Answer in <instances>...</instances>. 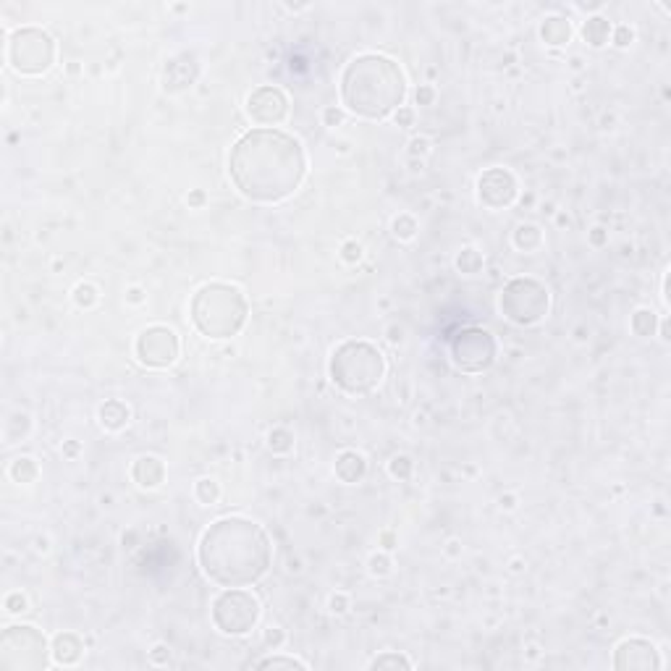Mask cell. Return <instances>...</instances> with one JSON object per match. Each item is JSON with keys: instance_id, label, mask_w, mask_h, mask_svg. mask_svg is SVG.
Instances as JSON below:
<instances>
[{"instance_id": "obj_18", "label": "cell", "mask_w": 671, "mask_h": 671, "mask_svg": "<svg viewBox=\"0 0 671 671\" xmlns=\"http://www.w3.org/2000/svg\"><path fill=\"white\" fill-rule=\"evenodd\" d=\"M572 24L567 16H546L540 24V40L551 47H564L572 42Z\"/></svg>"}, {"instance_id": "obj_10", "label": "cell", "mask_w": 671, "mask_h": 671, "mask_svg": "<svg viewBox=\"0 0 671 671\" xmlns=\"http://www.w3.org/2000/svg\"><path fill=\"white\" fill-rule=\"evenodd\" d=\"M498 354V343L491 330L485 328H462L451 339V362L456 370L467 375H478L491 370Z\"/></svg>"}, {"instance_id": "obj_31", "label": "cell", "mask_w": 671, "mask_h": 671, "mask_svg": "<svg viewBox=\"0 0 671 671\" xmlns=\"http://www.w3.org/2000/svg\"><path fill=\"white\" fill-rule=\"evenodd\" d=\"M393 234H396V239H404V241L412 239L417 234V221L412 215H399L393 221Z\"/></svg>"}, {"instance_id": "obj_41", "label": "cell", "mask_w": 671, "mask_h": 671, "mask_svg": "<svg viewBox=\"0 0 671 671\" xmlns=\"http://www.w3.org/2000/svg\"><path fill=\"white\" fill-rule=\"evenodd\" d=\"M409 155H428V139H412V145H409Z\"/></svg>"}, {"instance_id": "obj_30", "label": "cell", "mask_w": 671, "mask_h": 671, "mask_svg": "<svg viewBox=\"0 0 671 671\" xmlns=\"http://www.w3.org/2000/svg\"><path fill=\"white\" fill-rule=\"evenodd\" d=\"M370 669H412V663L399 653H383V656L373 658Z\"/></svg>"}, {"instance_id": "obj_38", "label": "cell", "mask_w": 671, "mask_h": 671, "mask_svg": "<svg viewBox=\"0 0 671 671\" xmlns=\"http://www.w3.org/2000/svg\"><path fill=\"white\" fill-rule=\"evenodd\" d=\"M323 121H326V126H339L343 121V113L336 108V105H328L326 110H323Z\"/></svg>"}, {"instance_id": "obj_25", "label": "cell", "mask_w": 671, "mask_h": 671, "mask_svg": "<svg viewBox=\"0 0 671 671\" xmlns=\"http://www.w3.org/2000/svg\"><path fill=\"white\" fill-rule=\"evenodd\" d=\"M456 270H462L467 276H475L483 270V254L478 249H472V247H467L462 252L456 254Z\"/></svg>"}, {"instance_id": "obj_26", "label": "cell", "mask_w": 671, "mask_h": 671, "mask_svg": "<svg viewBox=\"0 0 671 671\" xmlns=\"http://www.w3.org/2000/svg\"><path fill=\"white\" fill-rule=\"evenodd\" d=\"M268 446L276 454H289L294 448V435H291V430H286V428H276V430L268 432Z\"/></svg>"}, {"instance_id": "obj_37", "label": "cell", "mask_w": 671, "mask_h": 671, "mask_svg": "<svg viewBox=\"0 0 671 671\" xmlns=\"http://www.w3.org/2000/svg\"><path fill=\"white\" fill-rule=\"evenodd\" d=\"M393 121H396L399 126H404V129H409V126L415 123V110H412V108H404V105H402V108L393 113Z\"/></svg>"}, {"instance_id": "obj_14", "label": "cell", "mask_w": 671, "mask_h": 671, "mask_svg": "<svg viewBox=\"0 0 671 671\" xmlns=\"http://www.w3.org/2000/svg\"><path fill=\"white\" fill-rule=\"evenodd\" d=\"M663 666L658 656V648L650 640L632 637V640L619 642L613 653V669L619 671H656Z\"/></svg>"}, {"instance_id": "obj_39", "label": "cell", "mask_w": 671, "mask_h": 671, "mask_svg": "<svg viewBox=\"0 0 671 671\" xmlns=\"http://www.w3.org/2000/svg\"><path fill=\"white\" fill-rule=\"evenodd\" d=\"M168 658H171V650L165 645H158L155 650H149V661L152 663H168Z\"/></svg>"}, {"instance_id": "obj_16", "label": "cell", "mask_w": 671, "mask_h": 671, "mask_svg": "<svg viewBox=\"0 0 671 671\" xmlns=\"http://www.w3.org/2000/svg\"><path fill=\"white\" fill-rule=\"evenodd\" d=\"M333 469H336V478L341 480V483L354 485V483H359V480L367 475V462H365V456L357 454V451H341L336 456Z\"/></svg>"}, {"instance_id": "obj_8", "label": "cell", "mask_w": 671, "mask_h": 671, "mask_svg": "<svg viewBox=\"0 0 671 671\" xmlns=\"http://www.w3.org/2000/svg\"><path fill=\"white\" fill-rule=\"evenodd\" d=\"M0 663L11 671H40L47 666L45 635L29 624L8 626L0 637Z\"/></svg>"}, {"instance_id": "obj_5", "label": "cell", "mask_w": 671, "mask_h": 671, "mask_svg": "<svg viewBox=\"0 0 671 671\" xmlns=\"http://www.w3.org/2000/svg\"><path fill=\"white\" fill-rule=\"evenodd\" d=\"M330 380L349 396H365L380 386L386 375V357L370 341H343L328 365Z\"/></svg>"}, {"instance_id": "obj_11", "label": "cell", "mask_w": 671, "mask_h": 671, "mask_svg": "<svg viewBox=\"0 0 671 671\" xmlns=\"http://www.w3.org/2000/svg\"><path fill=\"white\" fill-rule=\"evenodd\" d=\"M134 352L145 367L163 370L179 359V336L168 326H149L136 336Z\"/></svg>"}, {"instance_id": "obj_24", "label": "cell", "mask_w": 671, "mask_h": 671, "mask_svg": "<svg viewBox=\"0 0 671 671\" xmlns=\"http://www.w3.org/2000/svg\"><path fill=\"white\" fill-rule=\"evenodd\" d=\"M629 326L635 330V336H642V339L645 336H653L656 333V313L642 307V310H637V313L632 315V323Z\"/></svg>"}, {"instance_id": "obj_29", "label": "cell", "mask_w": 671, "mask_h": 671, "mask_svg": "<svg viewBox=\"0 0 671 671\" xmlns=\"http://www.w3.org/2000/svg\"><path fill=\"white\" fill-rule=\"evenodd\" d=\"M412 469H415V462H412L409 456H404V454L393 456V459L388 462V472H391V478H396V480H409L412 478Z\"/></svg>"}, {"instance_id": "obj_21", "label": "cell", "mask_w": 671, "mask_h": 671, "mask_svg": "<svg viewBox=\"0 0 671 671\" xmlns=\"http://www.w3.org/2000/svg\"><path fill=\"white\" fill-rule=\"evenodd\" d=\"M611 37V21L606 16H590L582 24V40L590 47H603Z\"/></svg>"}, {"instance_id": "obj_47", "label": "cell", "mask_w": 671, "mask_h": 671, "mask_svg": "<svg viewBox=\"0 0 671 671\" xmlns=\"http://www.w3.org/2000/svg\"><path fill=\"white\" fill-rule=\"evenodd\" d=\"M189 202H192V205H199V202H202V194H199V192L192 194V197H189Z\"/></svg>"}, {"instance_id": "obj_44", "label": "cell", "mask_w": 671, "mask_h": 671, "mask_svg": "<svg viewBox=\"0 0 671 671\" xmlns=\"http://www.w3.org/2000/svg\"><path fill=\"white\" fill-rule=\"evenodd\" d=\"M590 241L600 247V244L606 241V231H603V228H593V231H590Z\"/></svg>"}, {"instance_id": "obj_45", "label": "cell", "mask_w": 671, "mask_h": 671, "mask_svg": "<svg viewBox=\"0 0 671 671\" xmlns=\"http://www.w3.org/2000/svg\"><path fill=\"white\" fill-rule=\"evenodd\" d=\"M63 454H66V456H76V454H79V443H74V441H69V443L63 446Z\"/></svg>"}, {"instance_id": "obj_48", "label": "cell", "mask_w": 671, "mask_h": 671, "mask_svg": "<svg viewBox=\"0 0 671 671\" xmlns=\"http://www.w3.org/2000/svg\"><path fill=\"white\" fill-rule=\"evenodd\" d=\"M661 333H663V339L669 341V323H666V320H663V326H661Z\"/></svg>"}, {"instance_id": "obj_27", "label": "cell", "mask_w": 671, "mask_h": 671, "mask_svg": "<svg viewBox=\"0 0 671 671\" xmlns=\"http://www.w3.org/2000/svg\"><path fill=\"white\" fill-rule=\"evenodd\" d=\"M254 669H307V663L299 661V658H291V656H270V658L257 661Z\"/></svg>"}, {"instance_id": "obj_15", "label": "cell", "mask_w": 671, "mask_h": 671, "mask_svg": "<svg viewBox=\"0 0 671 671\" xmlns=\"http://www.w3.org/2000/svg\"><path fill=\"white\" fill-rule=\"evenodd\" d=\"M197 74H199V63H197L192 53L173 56L163 69V90L171 92V95L189 90L197 82Z\"/></svg>"}, {"instance_id": "obj_20", "label": "cell", "mask_w": 671, "mask_h": 671, "mask_svg": "<svg viewBox=\"0 0 671 671\" xmlns=\"http://www.w3.org/2000/svg\"><path fill=\"white\" fill-rule=\"evenodd\" d=\"M97 417H100V425H103L105 430H123V428L129 425L132 412H129V406H126L123 402L110 399V402H105L103 406H100Z\"/></svg>"}, {"instance_id": "obj_40", "label": "cell", "mask_w": 671, "mask_h": 671, "mask_svg": "<svg viewBox=\"0 0 671 671\" xmlns=\"http://www.w3.org/2000/svg\"><path fill=\"white\" fill-rule=\"evenodd\" d=\"M346 606H349V598L341 596V593L330 598V611H333V613H343V611H346Z\"/></svg>"}, {"instance_id": "obj_4", "label": "cell", "mask_w": 671, "mask_h": 671, "mask_svg": "<svg viewBox=\"0 0 671 671\" xmlns=\"http://www.w3.org/2000/svg\"><path fill=\"white\" fill-rule=\"evenodd\" d=\"M249 315L247 297L231 284H205L192 299V323L208 339L236 336Z\"/></svg>"}, {"instance_id": "obj_12", "label": "cell", "mask_w": 671, "mask_h": 671, "mask_svg": "<svg viewBox=\"0 0 671 671\" xmlns=\"http://www.w3.org/2000/svg\"><path fill=\"white\" fill-rule=\"evenodd\" d=\"M247 113L263 129H273V126L284 123L286 116H289V97L281 87H260L249 95Z\"/></svg>"}, {"instance_id": "obj_36", "label": "cell", "mask_w": 671, "mask_h": 671, "mask_svg": "<svg viewBox=\"0 0 671 671\" xmlns=\"http://www.w3.org/2000/svg\"><path fill=\"white\" fill-rule=\"evenodd\" d=\"M632 40H635V32L629 29V27H616L613 29V45L616 47H626Z\"/></svg>"}, {"instance_id": "obj_42", "label": "cell", "mask_w": 671, "mask_h": 671, "mask_svg": "<svg viewBox=\"0 0 671 671\" xmlns=\"http://www.w3.org/2000/svg\"><path fill=\"white\" fill-rule=\"evenodd\" d=\"M435 100V90L432 87H419L417 90V103L419 105H430Z\"/></svg>"}, {"instance_id": "obj_35", "label": "cell", "mask_w": 671, "mask_h": 671, "mask_svg": "<svg viewBox=\"0 0 671 671\" xmlns=\"http://www.w3.org/2000/svg\"><path fill=\"white\" fill-rule=\"evenodd\" d=\"M341 257L346 263H359L362 260V247H359L357 241H346L341 247Z\"/></svg>"}, {"instance_id": "obj_3", "label": "cell", "mask_w": 671, "mask_h": 671, "mask_svg": "<svg viewBox=\"0 0 671 671\" xmlns=\"http://www.w3.org/2000/svg\"><path fill=\"white\" fill-rule=\"evenodd\" d=\"M406 97V82L396 60L365 53L341 74V103L359 119L380 121L396 113Z\"/></svg>"}, {"instance_id": "obj_7", "label": "cell", "mask_w": 671, "mask_h": 671, "mask_svg": "<svg viewBox=\"0 0 671 671\" xmlns=\"http://www.w3.org/2000/svg\"><path fill=\"white\" fill-rule=\"evenodd\" d=\"M498 307H501V313L509 323L527 328V326L540 323L548 315L551 294L535 278H511L501 291Z\"/></svg>"}, {"instance_id": "obj_32", "label": "cell", "mask_w": 671, "mask_h": 671, "mask_svg": "<svg viewBox=\"0 0 671 671\" xmlns=\"http://www.w3.org/2000/svg\"><path fill=\"white\" fill-rule=\"evenodd\" d=\"M74 302L79 307L90 310V307H95V302H97V289L92 284H79L74 289Z\"/></svg>"}, {"instance_id": "obj_23", "label": "cell", "mask_w": 671, "mask_h": 671, "mask_svg": "<svg viewBox=\"0 0 671 671\" xmlns=\"http://www.w3.org/2000/svg\"><path fill=\"white\" fill-rule=\"evenodd\" d=\"M37 475H40V467H37V462L29 459V456H19V459H14V464H11V478H14L16 483L29 485V483L37 480Z\"/></svg>"}, {"instance_id": "obj_46", "label": "cell", "mask_w": 671, "mask_h": 671, "mask_svg": "<svg viewBox=\"0 0 671 671\" xmlns=\"http://www.w3.org/2000/svg\"><path fill=\"white\" fill-rule=\"evenodd\" d=\"M501 507L511 509V507H514V498H511V496H507V498H501Z\"/></svg>"}, {"instance_id": "obj_28", "label": "cell", "mask_w": 671, "mask_h": 671, "mask_svg": "<svg viewBox=\"0 0 671 671\" xmlns=\"http://www.w3.org/2000/svg\"><path fill=\"white\" fill-rule=\"evenodd\" d=\"M194 496L199 498V504H215L218 498H221V488H218V483L210 478H202L197 485H194Z\"/></svg>"}, {"instance_id": "obj_13", "label": "cell", "mask_w": 671, "mask_h": 671, "mask_svg": "<svg viewBox=\"0 0 671 671\" xmlns=\"http://www.w3.org/2000/svg\"><path fill=\"white\" fill-rule=\"evenodd\" d=\"M517 179L507 168H491L478 179V199L491 210H504L517 199Z\"/></svg>"}, {"instance_id": "obj_43", "label": "cell", "mask_w": 671, "mask_h": 671, "mask_svg": "<svg viewBox=\"0 0 671 671\" xmlns=\"http://www.w3.org/2000/svg\"><path fill=\"white\" fill-rule=\"evenodd\" d=\"M281 640H284V635H281L278 629H270L268 635H265V642H268V645H273V648H276V645H281Z\"/></svg>"}, {"instance_id": "obj_22", "label": "cell", "mask_w": 671, "mask_h": 671, "mask_svg": "<svg viewBox=\"0 0 671 671\" xmlns=\"http://www.w3.org/2000/svg\"><path fill=\"white\" fill-rule=\"evenodd\" d=\"M543 241V231L537 228L535 223H522L517 225L514 231V247L522 249V252H530V249H537Z\"/></svg>"}, {"instance_id": "obj_9", "label": "cell", "mask_w": 671, "mask_h": 671, "mask_svg": "<svg viewBox=\"0 0 671 671\" xmlns=\"http://www.w3.org/2000/svg\"><path fill=\"white\" fill-rule=\"evenodd\" d=\"M260 619V600L244 587H225L212 600V624L218 632L241 637L252 632Z\"/></svg>"}, {"instance_id": "obj_34", "label": "cell", "mask_w": 671, "mask_h": 671, "mask_svg": "<svg viewBox=\"0 0 671 671\" xmlns=\"http://www.w3.org/2000/svg\"><path fill=\"white\" fill-rule=\"evenodd\" d=\"M370 572H373L375 577H383V574H388V572H391V561H388V556H383V553L373 556V559H370Z\"/></svg>"}, {"instance_id": "obj_2", "label": "cell", "mask_w": 671, "mask_h": 671, "mask_svg": "<svg viewBox=\"0 0 671 671\" xmlns=\"http://www.w3.org/2000/svg\"><path fill=\"white\" fill-rule=\"evenodd\" d=\"M199 567L218 587H247L260 582L273 564V543L252 520L223 517L199 537Z\"/></svg>"}, {"instance_id": "obj_1", "label": "cell", "mask_w": 671, "mask_h": 671, "mask_svg": "<svg viewBox=\"0 0 671 671\" xmlns=\"http://www.w3.org/2000/svg\"><path fill=\"white\" fill-rule=\"evenodd\" d=\"M228 173L241 197L260 205L284 202L307 176V155L286 132L252 129L231 147Z\"/></svg>"}, {"instance_id": "obj_17", "label": "cell", "mask_w": 671, "mask_h": 671, "mask_svg": "<svg viewBox=\"0 0 671 671\" xmlns=\"http://www.w3.org/2000/svg\"><path fill=\"white\" fill-rule=\"evenodd\" d=\"M132 478L139 488H158L165 478V464L158 456H139L132 467Z\"/></svg>"}, {"instance_id": "obj_33", "label": "cell", "mask_w": 671, "mask_h": 671, "mask_svg": "<svg viewBox=\"0 0 671 671\" xmlns=\"http://www.w3.org/2000/svg\"><path fill=\"white\" fill-rule=\"evenodd\" d=\"M5 611H8V613H24V611H27V598L21 596V593H11V596H5Z\"/></svg>"}, {"instance_id": "obj_19", "label": "cell", "mask_w": 671, "mask_h": 671, "mask_svg": "<svg viewBox=\"0 0 671 671\" xmlns=\"http://www.w3.org/2000/svg\"><path fill=\"white\" fill-rule=\"evenodd\" d=\"M84 653V642L79 635L74 632H60L56 635V640H53V658H56V663H63V666H71L76 663L79 658Z\"/></svg>"}, {"instance_id": "obj_6", "label": "cell", "mask_w": 671, "mask_h": 671, "mask_svg": "<svg viewBox=\"0 0 671 671\" xmlns=\"http://www.w3.org/2000/svg\"><path fill=\"white\" fill-rule=\"evenodd\" d=\"M5 60L21 76H40L56 63V42L40 27H21L8 37Z\"/></svg>"}]
</instances>
